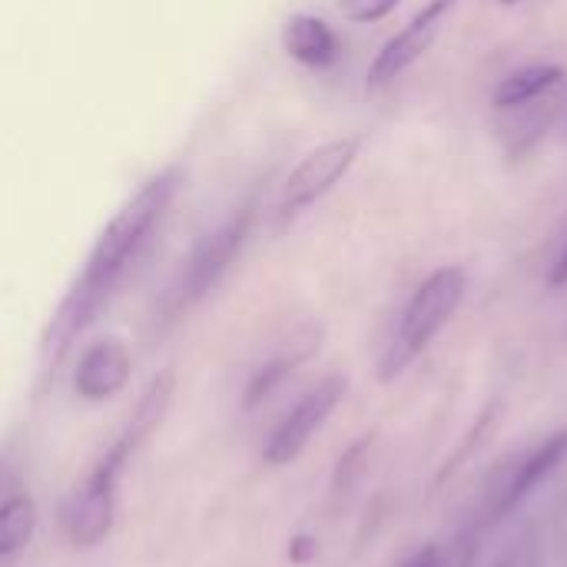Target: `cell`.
Instances as JSON below:
<instances>
[{"label":"cell","mask_w":567,"mask_h":567,"mask_svg":"<svg viewBox=\"0 0 567 567\" xmlns=\"http://www.w3.org/2000/svg\"><path fill=\"white\" fill-rule=\"evenodd\" d=\"M349 392V379L342 372H332L326 379H319L286 415L282 422L272 429V435L266 439L262 445V462L272 465V468H282V465H292L306 449L309 442L316 439V432L332 419V412L342 405Z\"/></svg>","instance_id":"cell-6"},{"label":"cell","mask_w":567,"mask_h":567,"mask_svg":"<svg viewBox=\"0 0 567 567\" xmlns=\"http://www.w3.org/2000/svg\"><path fill=\"white\" fill-rule=\"evenodd\" d=\"M475 535H455L445 542H429L402 567H472L475 565Z\"/></svg>","instance_id":"cell-15"},{"label":"cell","mask_w":567,"mask_h":567,"mask_svg":"<svg viewBox=\"0 0 567 567\" xmlns=\"http://www.w3.org/2000/svg\"><path fill=\"white\" fill-rule=\"evenodd\" d=\"M179 186H183L179 166L156 173L120 206V213L96 236L80 276L73 279L70 292L63 296V302L47 322V332L40 342V355L47 369H56L63 355L70 352V346L76 342V336H83L96 322V316L106 309V302L113 299V292L133 269L136 256L143 252L146 239L153 236V229L163 223L166 209L173 206Z\"/></svg>","instance_id":"cell-1"},{"label":"cell","mask_w":567,"mask_h":567,"mask_svg":"<svg viewBox=\"0 0 567 567\" xmlns=\"http://www.w3.org/2000/svg\"><path fill=\"white\" fill-rule=\"evenodd\" d=\"M551 286H555V289H561V286H567V246H565V249H561L558 262L551 266Z\"/></svg>","instance_id":"cell-17"},{"label":"cell","mask_w":567,"mask_h":567,"mask_svg":"<svg viewBox=\"0 0 567 567\" xmlns=\"http://www.w3.org/2000/svg\"><path fill=\"white\" fill-rule=\"evenodd\" d=\"M395 7H399V0H339L342 17L352 20V23H379Z\"/></svg>","instance_id":"cell-16"},{"label":"cell","mask_w":567,"mask_h":567,"mask_svg":"<svg viewBox=\"0 0 567 567\" xmlns=\"http://www.w3.org/2000/svg\"><path fill=\"white\" fill-rule=\"evenodd\" d=\"M468 289V276L462 266H445L435 269L432 276H425L419 282V289L409 296V302L402 306L395 329L379 355V379L392 382L399 379L429 346L432 339L452 322V316L458 312L462 299Z\"/></svg>","instance_id":"cell-2"},{"label":"cell","mask_w":567,"mask_h":567,"mask_svg":"<svg viewBox=\"0 0 567 567\" xmlns=\"http://www.w3.org/2000/svg\"><path fill=\"white\" fill-rule=\"evenodd\" d=\"M252 223H256V203H246L193 246V252L183 259L176 279L163 292V302H159L163 322H176L183 312H189L199 299H206L216 289V282L229 272V266L243 252V246L252 233Z\"/></svg>","instance_id":"cell-4"},{"label":"cell","mask_w":567,"mask_h":567,"mask_svg":"<svg viewBox=\"0 0 567 567\" xmlns=\"http://www.w3.org/2000/svg\"><path fill=\"white\" fill-rule=\"evenodd\" d=\"M136 452L140 449L126 435H120L83 475V482L70 488V495L60 505V532L66 545H73L76 551H90L110 538L116 525V488Z\"/></svg>","instance_id":"cell-3"},{"label":"cell","mask_w":567,"mask_h":567,"mask_svg":"<svg viewBox=\"0 0 567 567\" xmlns=\"http://www.w3.org/2000/svg\"><path fill=\"white\" fill-rule=\"evenodd\" d=\"M565 462L567 429L548 435V439H542L528 452H522L512 462H505L495 472V478L488 482V492H485V518L488 522H505L508 515H515Z\"/></svg>","instance_id":"cell-5"},{"label":"cell","mask_w":567,"mask_h":567,"mask_svg":"<svg viewBox=\"0 0 567 567\" xmlns=\"http://www.w3.org/2000/svg\"><path fill=\"white\" fill-rule=\"evenodd\" d=\"M37 522H40V512H37V502L20 492V495H10L7 502H0V558H10L17 551H23L37 532Z\"/></svg>","instance_id":"cell-14"},{"label":"cell","mask_w":567,"mask_h":567,"mask_svg":"<svg viewBox=\"0 0 567 567\" xmlns=\"http://www.w3.org/2000/svg\"><path fill=\"white\" fill-rule=\"evenodd\" d=\"M282 47L286 53L312 70H326L339 60V37L336 30L312 13H296L282 27Z\"/></svg>","instance_id":"cell-11"},{"label":"cell","mask_w":567,"mask_h":567,"mask_svg":"<svg viewBox=\"0 0 567 567\" xmlns=\"http://www.w3.org/2000/svg\"><path fill=\"white\" fill-rule=\"evenodd\" d=\"M458 0H429L372 60L369 66V90H382L389 83H395L412 63H419L425 56V50L439 40L452 7Z\"/></svg>","instance_id":"cell-8"},{"label":"cell","mask_w":567,"mask_h":567,"mask_svg":"<svg viewBox=\"0 0 567 567\" xmlns=\"http://www.w3.org/2000/svg\"><path fill=\"white\" fill-rule=\"evenodd\" d=\"M502 3H505V7H512V3H522V0H502Z\"/></svg>","instance_id":"cell-19"},{"label":"cell","mask_w":567,"mask_h":567,"mask_svg":"<svg viewBox=\"0 0 567 567\" xmlns=\"http://www.w3.org/2000/svg\"><path fill=\"white\" fill-rule=\"evenodd\" d=\"M173 395H176V372H173V369L156 372L153 382L146 385V392L140 395L130 425L123 429V435H126L136 449H143L146 439H153V432L163 425V419H166V412H169V405H173Z\"/></svg>","instance_id":"cell-13"},{"label":"cell","mask_w":567,"mask_h":567,"mask_svg":"<svg viewBox=\"0 0 567 567\" xmlns=\"http://www.w3.org/2000/svg\"><path fill=\"white\" fill-rule=\"evenodd\" d=\"M133 375V359L130 349L120 339H96L86 346V352L76 362L73 389L86 402H106L126 389Z\"/></svg>","instance_id":"cell-9"},{"label":"cell","mask_w":567,"mask_h":567,"mask_svg":"<svg viewBox=\"0 0 567 567\" xmlns=\"http://www.w3.org/2000/svg\"><path fill=\"white\" fill-rule=\"evenodd\" d=\"M567 73L555 63H532V66H522L515 73H508L498 86H495V96L492 103L498 110H522L528 103H538L542 96H551L565 86Z\"/></svg>","instance_id":"cell-12"},{"label":"cell","mask_w":567,"mask_h":567,"mask_svg":"<svg viewBox=\"0 0 567 567\" xmlns=\"http://www.w3.org/2000/svg\"><path fill=\"white\" fill-rule=\"evenodd\" d=\"M309 545H312V538H296V542H292V551H289V555H292V561H306V558L312 555V548H309Z\"/></svg>","instance_id":"cell-18"},{"label":"cell","mask_w":567,"mask_h":567,"mask_svg":"<svg viewBox=\"0 0 567 567\" xmlns=\"http://www.w3.org/2000/svg\"><path fill=\"white\" fill-rule=\"evenodd\" d=\"M0 482H3V462H0Z\"/></svg>","instance_id":"cell-20"},{"label":"cell","mask_w":567,"mask_h":567,"mask_svg":"<svg viewBox=\"0 0 567 567\" xmlns=\"http://www.w3.org/2000/svg\"><path fill=\"white\" fill-rule=\"evenodd\" d=\"M359 136H342L332 143L316 146L306 159H299V166L286 176L279 203H276V219L279 226H289L292 219H299L316 199H322L355 163L359 156Z\"/></svg>","instance_id":"cell-7"},{"label":"cell","mask_w":567,"mask_h":567,"mask_svg":"<svg viewBox=\"0 0 567 567\" xmlns=\"http://www.w3.org/2000/svg\"><path fill=\"white\" fill-rule=\"evenodd\" d=\"M322 346V329H316V326H309V329H299L272 359H266L259 369H256V375L249 379V385H246V395H243V409L246 412H252V409H259L302 362H309L312 355H316V349Z\"/></svg>","instance_id":"cell-10"}]
</instances>
